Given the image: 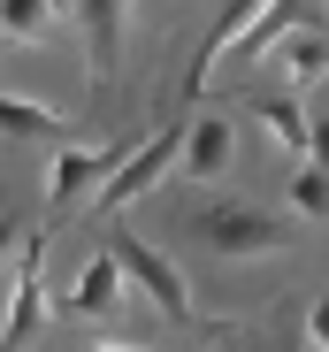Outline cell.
Instances as JSON below:
<instances>
[{"label":"cell","mask_w":329,"mask_h":352,"mask_svg":"<svg viewBox=\"0 0 329 352\" xmlns=\"http://www.w3.org/2000/svg\"><path fill=\"white\" fill-rule=\"evenodd\" d=\"M291 207H299V214H321V207H329V192H321V161H306V168H299Z\"/></svg>","instance_id":"obj_14"},{"label":"cell","mask_w":329,"mask_h":352,"mask_svg":"<svg viewBox=\"0 0 329 352\" xmlns=\"http://www.w3.org/2000/svg\"><path fill=\"white\" fill-rule=\"evenodd\" d=\"M245 115H253V123H268V138H276L284 153L314 161V123H306V107H299L291 92H253V100H245Z\"/></svg>","instance_id":"obj_7"},{"label":"cell","mask_w":329,"mask_h":352,"mask_svg":"<svg viewBox=\"0 0 329 352\" xmlns=\"http://www.w3.org/2000/svg\"><path fill=\"white\" fill-rule=\"evenodd\" d=\"M84 352H131V344H84Z\"/></svg>","instance_id":"obj_16"},{"label":"cell","mask_w":329,"mask_h":352,"mask_svg":"<svg viewBox=\"0 0 329 352\" xmlns=\"http://www.w3.org/2000/svg\"><path fill=\"white\" fill-rule=\"evenodd\" d=\"M123 8L131 0H77V23L92 38V69L100 77H115V62H123Z\"/></svg>","instance_id":"obj_11"},{"label":"cell","mask_w":329,"mask_h":352,"mask_svg":"<svg viewBox=\"0 0 329 352\" xmlns=\"http://www.w3.org/2000/svg\"><path fill=\"white\" fill-rule=\"evenodd\" d=\"M0 138H69V123L23 92H0Z\"/></svg>","instance_id":"obj_13"},{"label":"cell","mask_w":329,"mask_h":352,"mask_svg":"<svg viewBox=\"0 0 329 352\" xmlns=\"http://www.w3.org/2000/svg\"><path fill=\"white\" fill-rule=\"evenodd\" d=\"M115 307H123V268H115V253H92L84 276H77V291L54 314H115Z\"/></svg>","instance_id":"obj_10"},{"label":"cell","mask_w":329,"mask_h":352,"mask_svg":"<svg viewBox=\"0 0 329 352\" xmlns=\"http://www.w3.org/2000/svg\"><path fill=\"white\" fill-rule=\"evenodd\" d=\"M38 322H54V299H46V238H31V253H16V283H8V314H0V344L23 352Z\"/></svg>","instance_id":"obj_2"},{"label":"cell","mask_w":329,"mask_h":352,"mask_svg":"<svg viewBox=\"0 0 329 352\" xmlns=\"http://www.w3.org/2000/svg\"><path fill=\"white\" fill-rule=\"evenodd\" d=\"M260 8H268V0H230V8H223V23H214L207 38H199V54H192V77H184V92H207L214 85V62H223V54L260 23Z\"/></svg>","instance_id":"obj_6"},{"label":"cell","mask_w":329,"mask_h":352,"mask_svg":"<svg viewBox=\"0 0 329 352\" xmlns=\"http://www.w3.org/2000/svg\"><path fill=\"white\" fill-rule=\"evenodd\" d=\"M260 62H276L291 85H321V16H306V23H291V31H276V38H268V54H260Z\"/></svg>","instance_id":"obj_8"},{"label":"cell","mask_w":329,"mask_h":352,"mask_svg":"<svg viewBox=\"0 0 329 352\" xmlns=\"http://www.w3.org/2000/svg\"><path fill=\"white\" fill-rule=\"evenodd\" d=\"M107 253H115L123 283H138V291H146V299H153L161 314H169V322H192V283H184V276H177L169 261H161L153 245H138V238H115Z\"/></svg>","instance_id":"obj_3"},{"label":"cell","mask_w":329,"mask_h":352,"mask_svg":"<svg viewBox=\"0 0 329 352\" xmlns=\"http://www.w3.org/2000/svg\"><path fill=\"white\" fill-rule=\"evenodd\" d=\"M115 161H123V146H100V153L62 146V161H54V176H46V207H54V214H62V207H77V199L100 184V176L115 168Z\"/></svg>","instance_id":"obj_5"},{"label":"cell","mask_w":329,"mask_h":352,"mask_svg":"<svg viewBox=\"0 0 329 352\" xmlns=\"http://www.w3.org/2000/svg\"><path fill=\"white\" fill-rule=\"evenodd\" d=\"M192 238L214 245V253L253 261V253H284V222L260 214V207H207V214H192Z\"/></svg>","instance_id":"obj_1"},{"label":"cell","mask_w":329,"mask_h":352,"mask_svg":"<svg viewBox=\"0 0 329 352\" xmlns=\"http://www.w3.org/2000/svg\"><path fill=\"white\" fill-rule=\"evenodd\" d=\"M177 138H184V131H161L146 153H131L123 168H107V176H100V199H92V207H100V214H123L131 199H146V192L161 184V176H169V161H177Z\"/></svg>","instance_id":"obj_4"},{"label":"cell","mask_w":329,"mask_h":352,"mask_svg":"<svg viewBox=\"0 0 329 352\" xmlns=\"http://www.w3.org/2000/svg\"><path fill=\"white\" fill-rule=\"evenodd\" d=\"M54 31H62V0H0V38L46 46Z\"/></svg>","instance_id":"obj_12"},{"label":"cell","mask_w":329,"mask_h":352,"mask_svg":"<svg viewBox=\"0 0 329 352\" xmlns=\"http://www.w3.org/2000/svg\"><path fill=\"white\" fill-rule=\"evenodd\" d=\"M16 238H23V230H16V222H0V261L16 253Z\"/></svg>","instance_id":"obj_15"},{"label":"cell","mask_w":329,"mask_h":352,"mask_svg":"<svg viewBox=\"0 0 329 352\" xmlns=\"http://www.w3.org/2000/svg\"><path fill=\"white\" fill-rule=\"evenodd\" d=\"M177 153H184V176H192V184H214V176L230 168V123H223V115H199V123H184Z\"/></svg>","instance_id":"obj_9"}]
</instances>
